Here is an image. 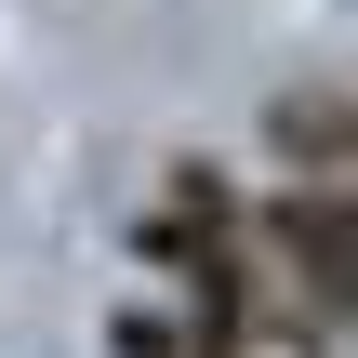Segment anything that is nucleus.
<instances>
[{"instance_id":"obj_3","label":"nucleus","mask_w":358,"mask_h":358,"mask_svg":"<svg viewBox=\"0 0 358 358\" xmlns=\"http://www.w3.org/2000/svg\"><path fill=\"white\" fill-rule=\"evenodd\" d=\"M279 146H292L306 173H345V93H292V120H279Z\"/></svg>"},{"instance_id":"obj_4","label":"nucleus","mask_w":358,"mask_h":358,"mask_svg":"<svg viewBox=\"0 0 358 358\" xmlns=\"http://www.w3.org/2000/svg\"><path fill=\"white\" fill-rule=\"evenodd\" d=\"M120 358H199V345H186L173 306H133V319H120Z\"/></svg>"},{"instance_id":"obj_1","label":"nucleus","mask_w":358,"mask_h":358,"mask_svg":"<svg viewBox=\"0 0 358 358\" xmlns=\"http://www.w3.org/2000/svg\"><path fill=\"white\" fill-rule=\"evenodd\" d=\"M252 252H266V279H292L279 306H306L319 332H345V306H358V199H345V173L252 186Z\"/></svg>"},{"instance_id":"obj_2","label":"nucleus","mask_w":358,"mask_h":358,"mask_svg":"<svg viewBox=\"0 0 358 358\" xmlns=\"http://www.w3.org/2000/svg\"><path fill=\"white\" fill-rule=\"evenodd\" d=\"M239 226H252V186H239L226 159H173V173H159V199L133 213V252L173 279L186 252H213V239H239Z\"/></svg>"}]
</instances>
